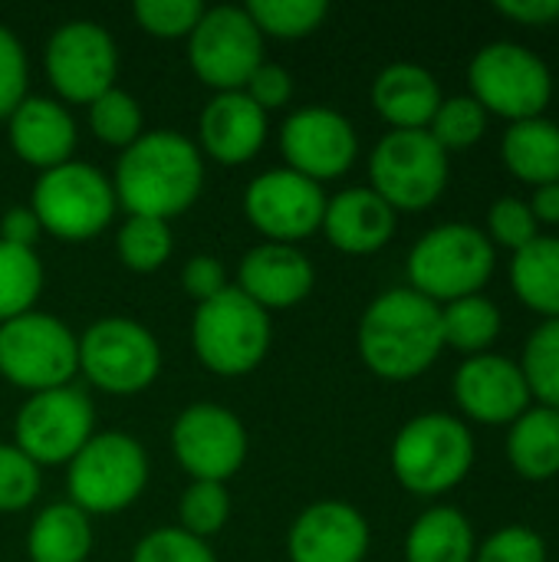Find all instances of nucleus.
I'll return each mask as SVG.
<instances>
[{"label":"nucleus","instance_id":"obj_22","mask_svg":"<svg viewBox=\"0 0 559 562\" xmlns=\"http://www.w3.org/2000/svg\"><path fill=\"white\" fill-rule=\"evenodd\" d=\"M201 145L217 165H247L267 142V112H260L244 92H217L198 122Z\"/></svg>","mask_w":559,"mask_h":562},{"label":"nucleus","instance_id":"obj_8","mask_svg":"<svg viewBox=\"0 0 559 562\" xmlns=\"http://www.w3.org/2000/svg\"><path fill=\"white\" fill-rule=\"evenodd\" d=\"M30 207L40 217L43 234L79 244L109 227L119 201L112 181L99 168L86 161H66L59 168L40 171Z\"/></svg>","mask_w":559,"mask_h":562},{"label":"nucleus","instance_id":"obj_24","mask_svg":"<svg viewBox=\"0 0 559 562\" xmlns=\"http://www.w3.org/2000/svg\"><path fill=\"white\" fill-rule=\"evenodd\" d=\"M372 105L392 128H428L441 105V86L418 63H392L372 82Z\"/></svg>","mask_w":559,"mask_h":562},{"label":"nucleus","instance_id":"obj_7","mask_svg":"<svg viewBox=\"0 0 559 562\" xmlns=\"http://www.w3.org/2000/svg\"><path fill=\"white\" fill-rule=\"evenodd\" d=\"M468 82L471 95L488 115H501L511 122L544 115L554 95L550 66L534 49L514 40L481 46L468 66Z\"/></svg>","mask_w":559,"mask_h":562},{"label":"nucleus","instance_id":"obj_31","mask_svg":"<svg viewBox=\"0 0 559 562\" xmlns=\"http://www.w3.org/2000/svg\"><path fill=\"white\" fill-rule=\"evenodd\" d=\"M43 290V263L36 250L10 247L0 240V323L33 310Z\"/></svg>","mask_w":559,"mask_h":562},{"label":"nucleus","instance_id":"obj_36","mask_svg":"<svg viewBox=\"0 0 559 562\" xmlns=\"http://www.w3.org/2000/svg\"><path fill=\"white\" fill-rule=\"evenodd\" d=\"M231 517V494L214 481H191V487L178 501V527L208 543V537L221 533Z\"/></svg>","mask_w":559,"mask_h":562},{"label":"nucleus","instance_id":"obj_47","mask_svg":"<svg viewBox=\"0 0 559 562\" xmlns=\"http://www.w3.org/2000/svg\"><path fill=\"white\" fill-rule=\"evenodd\" d=\"M497 13L524 26H550L559 20V0H501Z\"/></svg>","mask_w":559,"mask_h":562},{"label":"nucleus","instance_id":"obj_37","mask_svg":"<svg viewBox=\"0 0 559 562\" xmlns=\"http://www.w3.org/2000/svg\"><path fill=\"white\" fill-rule=\"evenodd\" d=\"M488 128V112L481 109V102L474 95H451L441 99L438 112L428 122V135L445 148H471L474 142H481Z\"/></svg>","mask_w":559,"mask_h":562},{"label":"nucleus","instance_id":"obj_3","mask_svg":"<svg viewBox=\"0 0 559 562\" xmlns=\"http://www.w3.org/2000/svg\"><path fill=\"white\" fill-rule=\"evenodd\" d=\"M474 464L471 428L445 412L412 418L392 441V474L418 497H438L458 487Z\"/></svg>","mask_w":559,"mask_h":562},{"label":"nucleus","instance_id":"obj_14","mask_svg":"<svg viewBox=\"0 0 559 562\" xmlns=\"http://www.w3.org/2000/svg\"><path fill=\"white\" fill-rule=\"evenodd\" d=\"M43 66L53 92L63 102L89 105L115 86L119 49L109 30L96 20H69L49 36Z\"/></svg>","mask_w":559,"mask_h":562},{"label":"nucleus","instance_id":"obj_19","mask_svg":"<svg viewBox=\"0 0 559 562\" xmlns=\"http://www.w3.org/2000/svg\"><path fill=\"white\" fill-rule=\"evenodd\" d=\"M369 524L346 501H316L290 527V562H362L369 553Z\"/></svg>","mask_w":559,"mask_h":562},{"label":"nucleus","instance_id":"obj_45","mask_svg":"<svg viewBox=\"0 0 559 562\" xmlns=\"http://www.w3.org/2000/svg\"><path fill=\"white\" fill-rule=\"evenodd\" d=\"M181 286H185V293L191 300L208 303V300H214L217 293L227 290V270H224V263L217 257L198 254L181 267Z\"/></svg>","mask_w":559,"mask_h":562},{"label":"nucleus","instance_id":"obj_44","mask_svg":"<svg viewBox=\"0 0 559 562\" xmlns=\"http://www.w3.org/2000/svg\"><path fill=\"white\" fill-rule=\"evenodd\" d=\"M241 92L260 112H273V109H283L293 99V76L283 66H277V63H260Z\"/></svg>","mask_w":559,"mask_h":562},{"label":"nucleus","instance_id":"obj_20","mask_svg":"<svg viewBox=\"0 0 559 562\" xmlns=\"http://www.w3.org/2000/svg\"><path fill=\"white\" fill-rule=\"evenodd\" d=\"M316 270L293 244H257L237 270V290L260 310H290L313 293Z\"/></svg>","mask_w":559,"mask_h":562},{"label":"nucleus","instance_id":"obj_2","mask_svg":"<svg viewBox=\"0 0 559 562\" xmlns=\"http://www.w3.org/2000/svg\"><path fill=\"white\" fill-rule=\"evenodd\" d=\"M445 349L441 306L412 286L376 296L359 319V356L385 382L425 375Z\"/></svg>","mask_w":559,"mask_h":562},{"label":"nucleus","instance_id":"obj_23","mask_svg":"<svg viewBox=\"0 0 559 562\" xmlns=\"http://www.w3.org/2000/svg\"><path fill=\"white\" fill-rule=\"evenodd\" d=\"M323 234L336 250L366 257L392 240L395 211L372 188H346L326 198Z\"/></svg>","mask_w":559,"mask_h":562},{"label":"nucleus","instance_id":"obj_30","mask_svg":"<svg viewBox=\"0 0 559 562\" xmlns=\"http://www.w3.org/2000/svg\"><path fill=\"white\" fill-rule=\"evenodd\" d=\"M501 323H504L501 310L481 293L445 303V310H441L445 346L468 352V356H484L494 346V339L501 336Z\"/></svg>","mask_w":559,"mask_h":562},{"label":"nucleus","instance_id":"obj_16","mask_svg":"<svg viewBox=\"0 0 559 562\" xmlns=\"http://www.w3.org/2000/svg\"><path fill=\"white\" fill-rule=\"evenodd\" d=\"M171 451L194 481L224 484L247 461V431L231 408L198 402L175 418Z\"/></svg>","mask_w":559,"mask_h":562},{"label":"nucleus","instance_id":"obj_12","mask_svg":"<svg viewBox=\"0 0 559 562\" xmlns=\"http://www.w3.org/2000/svg\"><path fill=\"white\" fill-rule=\"evenodd\" d=\"M96 408L76 385L30 395L13 425V445L36 464H69L96 435Z\"/></svg>","mask_w":559,"mask_h":562},{"label":"nucleus","instance_id":"obj_46","mask_svg":"<svg viewBox=\"0 0 559 562\" xmlns=\"http://www.w3.org/2000/svg\"><path fill=\"white\" fill-rule=\"evenodd\" d=\"M40 234H43V224H40V217L33 214V207H26V204H16V207H10V211L0 217V240L10 244V247H26V250H33L36 240H40Z\"/></svg>","mask_w":559,"mask_h":562},{"label":"nucleus","instance_id":"obj_35","mask_svg":"<svg viewBox=\"0 0 559 562\" xmlns=\"http://www.w3.org/2000/svg\"><path fill=\"white\" fill-rule=\"evenodd\" d=\"M89 128L102 145L128 148L142 135V109L125 89H109L89 102Z\"/></svg>","mask_w":559,"mask_h":562},{"label":"nucleus","instance_id":"obj_38","mask_svg":"<svg viewBox=\"0 0 559 562\" xmlns=\"http://www.w3.org/2000/svg\"><path fill=\"white\" fill-rule=\"evenodd\" d=\"M204 10L208 7L201 0H135V7H132L138 26L158 40L191 36V30L204 16Z\"/></svg>","mask_w":559,"mask_h":562},{"label":"nucleus","instance_id":"obj_17","mask_svg":"<svg viewBox=\"0 0 559 562\" xmlns=\"http://www.w3.org/2000/svg\"><path fill=\"white\" fill-rule=\"evenodd\" d=\"M280 155L290 171L320 184L346 175L356 165L359 135L343 112L329 105H310L287 115L280 128Z\"/></svg>","mask_w":559,"mask_h":562},{"label":"nucleus","instance_id":"obj_18","mask_svg":"<svg viewBox=\"0 0 559 562\" xmlns=\"http://www.w3.org/2000/svg\"><path fill=\"white\" fill-rule=\"evenodd\" d=\"M451 389L458 408L478 425H514L530 408V389L521 366L497 352L465 359Z\"/></svg>","mask_w":559,"mask_h":562},{"label":"nucleus","instance_id":"obj_13","mask_svg":"<svg viewBox=\"0 0 559 562\" xmlns=\"http://www.w3.org/2000/svg\"><path fill=\"white\" fill-rule=\"evenodd\" d=\"M188 63L204 86L241 92L264 63V36L244 7L204 10L188 36Z\"/></svg>","mask_w":559,"mask_h":562},{"label":"nucleus","instance_id":"obj_41","mask_svg":"<svg viewBox=\"0 0 559 562\" xmlns=\"http://www.w3.org/2000/svg\"><path fill=\"white\" fill-rule=\"evenodd\" d=\"M132 562H217L204 540L185 533L181 527H161L142 537Z\"/></svg>","mask_w":559,"mask_h":562},{"label":"nucleus","instance_id":"obj_48","mask_svg":"<svg viewBox=\"0 0 559 562\" xmlns=\"http://www.w3.org/2000/svg\"><path fill=\"white\" fill-rule=\"evenodd\" d=\"M530 211H534L537 224H559V181L534 188Z\"/></svg>","mask_w":559,"mask_h":562},{"label":"nucleus","instance_id":"obj_27","mask_svg":"<svg viewBox=\"0 0 559 562\" xmlns=\"http://www.w3.org/2000/svg\"><path fill=\"white\" fill-rule=\"evenodd\" d=\"M474 530L455 507L425 510L405 537V562H474Z\"/></svg>","mask_w":559,"mask_h":562},{"label":"nucleus","instance_id":"obj_5","mask_svg":"<svg viewBox=\"0 0 559 562\" xmlns=\"http://www.w3.org/2000/svg\"><path fill=\"white\" fill-rule=\"evenodd\" d=\"M273 329L267 310L227 286L208 303H198L191 319V342L201 366L214 375L237 379L254 372L270 349Z\"/></svg>","mask_w":559,"mask_h":562},{"label":"nucleus","instance_id":"obj_40","mask_svg":"<svg viewBox=\"0 0 559 562\" xmlns=\"http://www.w3.org/2000/svg\"><path fill=\"white\" fill-rule=\"evenodd\" d=\"M537 227L540 224H537L530 204L521 201V198H501L488 211V240L491 244H501V247H507L514 254L524 250L530 240L540 237Z\"/></svg>","mask_w":559,"mask_h":562},{"label":"nucleus","instance_id":"obj_42","mask_svg":"<svg viewBox=\"0 0 559 562\" xmlns=\"http://www.w3.org/2000/svg\"><path fill=\"white\" fill-rule=\"evenodd\" d=\"M474 562H547V543L537 530L511 524L474 550Z\"/></svg>","mask_w":559,"mask_h":562},{"label":"nucleus","instance_id":"obj_10","mask_svg":"<svg viewBox=\"0 0 559 562\" xmlns=\"http://www.w3.org/2000/svg\"><path fill=\"white\" fill-rule=\"evenodd\" d=\"M372 191L399 211L432 207L448 184V151L428 128H392L369 158Z\"/></svg>","mask_w":559,"mask_h":562},{"label":"nucleus","instance_id":"obj_21","mask_svg":"<svg viewBox=\"0 0 559 562\" xmlns=\"http://www.w3.org/2000/svg\"><path fill=\"white\" fill-rule=\"evenodd\" d=\"M10 148L23 165H33L40 171L59 168L72 161L76 148V122L56 99L46 95H26L10 112Z\"/></svg>","mask_w":559,"mask_h":562},{"label":"nucleus","instance_id":"obj_11","mask_svg":"<svg viewBox=\"0 0 559 562\" xmlns=\"http://www.w3.org/2000/svg\"><path fill=\"white\" fill-rule=\"evenodd\" d=\"M79 372L109 395H138L158 379L161 349L142 323L105 316L79 339Z\"/></svg>","mask_w":559,"mask_h":562},{"label":"nucleus","instance_id":"obj_29","mask_svg":"<svg viewBox=\"0 0 559 562\" xmlns=\"http://www.w3.org/2000/svg\"><path fill=\"white\" fill-rule=\"evenodd\" d=\"M511 286L527 310L559 319V237H537L514 254Z\"/></svg>","mask_w":559,"mask_h":562},{"label":"nucleus","instance_id":"obj_32","mask_svg":"<svg viewBox=\"0 0 559 562\" xmlns=\"http://www.w3.org/2000/svg\"><path fill=\"white\" fill-rule=\"evenodd\" d=\"M244 10L250 13L260 36L303 40L323 26L329 3L326 0H254Z\"/></svg>","mask_w":559,"mask_h":562},{"label":"nucleus","instance_id":"obj_33","mask_svg":"<svg viewBox=\"0 0 559 562\" xmlns=\"http://www.w3.org/2000/svg\"><path fill=\"white\" fill-rule=\"evenodd\" d=\"M115 250L125 270L132 273H155L168 263L175 250V237L168 221L158 217H128L115 237Z\"/></svg>","mask_w":559,"mask_h":562},{"label":"nucleus","instance_id":"obj_1","mask_svg":"<svg viewBox=\"0 0 559 562\" xmlns=\"http://www.w3.org/2000/svg\"><path fill=\"white\" fill-rule=\"evenodd\" d=\"M204 184V158L181 132H142L119 158L112 191L128 217L171 221L185 214Z\"/></svg>","mask_w":559,"mask_h":562},{"label":"nucleus","instance_id":"obj_43","mask_svg":"<svg viewBox=\"0 0 559 562\" xmlns=\"http://www.w3.org/2000/svg\"><path fill=\"white\" fill-rule=\"evenodd\" d=\"M26 99V53L23 43L0 23V119Z\"/></svg>","mask_w":559,"mask_h":562},{"label":"nucleus","instance_id":"obj_4","mask_svg":"<svg viewBox=\"0 0 559 562\" xmlns=\"http://www.w3.org/2000/svg\"><path fill=\"white\" fill-rule=\"evenodd\" d=\"M494 244L471 224L432 227L409 254V283L432 303H455L484 290L494 273Z\"/></svg>","mask_w":559,"mask_h":562},{"label":"nucleus","instance_id":"obj_34","mask_svg":"<svg viewBox=\"0 0 559 562\" xmlns=\"http://www.w3.org/2000/svg\"><path fill=\"white\" fill-rule=\"evenodd\" d=\"M517 366L527 379L530 398H540L544 408L559 412V319H544L530 333Z\"/></svg>","mask_w":559,"mask_h":562},{"label":"nucleus","instance_id":"obj_25","mask_svg":"<svg viewBox=\"0 0 559 562\" xmlns=\"http://www.w3.org/2000/svg\"><path fill=\"white\" fill-rule=\"evenodd\" d=\"M501 158L517 181L534 188L559 181V125L547 115L511 122L501 142Z\"/></svg>","mask_w":559,"mask_h":562},{"label":"nucleus","instance_id":"obj_6","mask_svg":"<svg viewBox=\"0 0 559 562\" xmlns=\"http://www.w3.org/2000/svg\"><path fill=\"white\" fill-rule=\"evenodd\" d=\"M148 484V454L145 448L122 431L92 435L86 448L69 461L66 487L69 504L86 517L92 514H122L132 507Z\"/></svg>","mask_w":559,"mask_h":562},{"label":"nucleus","instance_id":"obj_26","mask_svg":"<svg viewBox=\"0 0 559 562\" xmlns=\"http://www.w3.org/2000/svg\"><path fill=\"white\" fill-rule=\"evenodd\" d=\"M507 461L524 481H554L559 474V412L527 408L507 431Z\"/></svg>","mask_w":559,"mask_h":562},{"label":"nucleus","instance_id":"obj_9","mask_svg":"<svg viewBox=\"0 0 559 562\" xmlns=\"http://www.w3.org/2000/svg\"><path fill=\"white\" fill-rule=\"evenodd\" d=\"M79 372V339L49 313H23L0 323V375L30 395L63 389Z\"/></svg>","mask_w":559,"mask_h":562},{"label":"nucleus","instance_id":"obj_39","mask_svg":"<svg viewBox=\"0 0 559 562\" xmlns=\"http://www.w3.org/2000/svg\"><path fill=\"white\" fill-rule=\"evenodd\" d=\"M40 468L16 448L0 445V514H20L40 497Z\"/></svg>","mask_w":559,"mask_h":562},{"label":"nucleus","instance_id":"obj_15","mask_svg":"<svg viewBox=\"0 0 559 562\" xmlns=\"http://www.w3.org/2000/svg\"><path fill=\"white\" fill-rule=\"evenodd\" d=\"M247 221L270 240V244H300L323 227L326 194L316 181L290 171L273 168L257 175L244 191Z\"/></svg>","mask_w":559,"mask_h":562},{"label":"nucleus","instance_id":"obj_28","mask_svg":"<svg viewBox=\"0 0 559 562\" xmlns=\"http://www.w3.org/2000/svg\"><path fill=\"white\" fill-rule=\"evenodd\" d=\"M89 550H92L89 517L69 501L40 510L26 533L30 562H86Z\"/></svg>","mask_w":559,"mask_h":562}]
</instances>
